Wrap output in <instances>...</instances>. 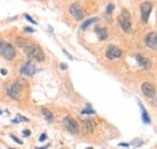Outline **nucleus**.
Wrapping results in <instances>:
<instances>
[{
    "label": "nucleus",
    "instance_id": "1",
    "mask_svg": "<svg viewBox=\"0 0 157 149\" xmlns=\"http://www.w3.org/2000/svg\"><path fill=\"white\" fill-rule=\"evenodd\" d=\"M23 50H24V52L28 57L35 59V61H38V62H41L45 59V53H44L42 49L36 44L27 43L25 46L23 47Z\"/></svg>",
    "mask_w": 157,
    "mask_h": 149
},
{
    "label": "nucleus",
    "instance_id": "2",
    "mask_svg": "<svg viewBox=\"0 0 157 149\" xmlns=\"http://www.w3.org/2000/svg\"><path fill=\"white\" fill-rule=\"evenodd\" d=\"M24 87V82L23 80L18 79V80H15L12 84H10L7 87H6V94L9 97H11L12 100H18L22 90Z\"/></svg>",
    "mask_w": 157,
    "mask_h": 149
},
{
    "label": "nucleus",
    "instance_id": "3",
    "mask_svg": "<svg viewBox=\"0 0 157 149\" xmlns=\"http://www.w3.org/2000/svg\"><path fill=\"white\" fill-rule=\"evenodd\" d=\"M16 55H17L16 49L10 43L0 40V56L3 58H5L6 61H12V59L16 57Z\"/></svg>",
    "mask_w": 157,
    "mask_h": 149
},
{
    "label": "nucleus",
    "instance_id": "4",
    "mask_svg": "<svg viewBox=\"0 0 157 149\" xmlns=\"http://www.w3.org/2000/svg\"><path fill=\"white\" fill-rule=\"evenodd\" d=\"M120 25L126 33H132V21H131V15L127 10H124L122 15L118 18Z\"/></svg>",
    "mask_w": 157,
    "mask_h": 149
},
{
    "label": "nucleus",
    "instance_id": "5",
    "mask_svg": "<svg viewBox=\"0 0 157 149\" xmlns=\"http://www.w3.org/2000/svg\"><path fill=\"white\" fill-rule=\"evenodd\" d=\"M69 12L70 15L76 19V21H81L85 16V10L83 7L80 5V3H74L70 7H69Z\"/></svg>",
    "mask_w": 157,
    "mask_h": 149
},
{
    "label": "nucleus",
    "instance_id": "6",
    "mask_svg": "<svg viewBox=\"0 0 157 149\" xmlns=\"http://www.w3.org/2000/svg\"><path fill=\"white\" fill-rule=\"evenodd\" d=\"M105 56L108 59L112 61V59H117L122 56V50L120 47H117L116 45H109L106 51H105Z\"/></svg>",
    "mask_w": 157,
    "mask_h": 149
},
{
    "label": "nucleus",
    "instance_id": "7",
    "mask_svg": "<svg viewBox=\"0 0 157 149\" xmlns=\"http://www.w3.org/2000/svg\"><path fill=\"white\" fill-rule=\"evenodd\" d=\"M63 124H64L67 130H69L70 132H73V133H77L79 132V124H77V121L75 120L74 118H71V116L64 118V119H63Z\"/></svg>",
    "mask_w": 157,
    "mask_h": 149
},
{
    "label": "nucleus",
    "instance_id": "8",
    "mask_svg": "<svg viewBox=\"0 0 157 149\" xmlns=\"http://www.w3.org/2000/svg\"><path fill=\"white\" fill-rule=\"evenodd\" d=\"M152 9H153V4H152L151 1H145V3H143V4L140 5L141 18H143L144 23H147V21H149V16H150Z\"/></svg>",
    "mask_w": 157,
    "mask_h": 149
},
{
    "label": "nucleus",
    "instance_id": "9",
    "mask_svg": "<svg viewBox=\"0 0 157 149\" xmlns=\"http://www.w3.org/2000/svg\"><path fill=\"white\" fill-rule=\"evenodd\" d=\"M21 74L25 75V76H31V75H34L35 72H36V67L31 63V62H25L22 68H21Z\"/></svg>",
    "mask_w": 157,
    "mask_h": 149
},
{
    "label": "nucleus",
    "instance_id": "10",
    "mask_svg": "<svg viewBox=\"0 0 157 149\" xmlns=\"http://www.w3.org/2000/svg\"><path fill=\"white\" fill-rule=\"evenodd\" d=\"M145 43H146V46L151 50H156L157 49V34L155 32H151L146 35L145 38Z\"/></svg>",
    "mask_w": 157,
    "mask_h": 149
},
{
    "label": "nucleus",
    "instance_id": "11",
    "mask_svg": "<svg viewBox=\"0 0 157 149\" xmlns=\"http://www.w3.org/2000/svg\"><path fill=\"white\" fill-rule=\"evenodd\" d=\"M141 91H143V94H144L146 97H149V98H152V97L155 96V94H156L155 87H153L150 82H144V84L141 85Z\"/></svg>",
    "mask_w": 157,
    "mask_h": 149
},
{
    "label": "nucleus",
    "instance_id": "12",
    "mask_svg": "<svg viewBox=\"0 0 157 149\" xmlns=\"http://www.w3.org/2000/svg\"><path fill=\"white\" fill-rule=\"evenodd\" d=\"M94 126L96 125H94L93 120H91V119H86V120L82 121V127L86 133H92L94 131Z\"/></svg>",
    "mask_w": 157,
    "mask_h": 149
},
{
    "label": "nucleus",
    "instance_id": "13",
    "mask_svg": "<svg viewBox=\"0 0 157 149\" xmlns=\"http://www.w3.org/2000/svg\"><path fill=\"white\" fill-rule=\"evenodd\" d=\"M135 59H137L138 64H139V66H141V67H144V68H149V67L151 66V61H150L149 58L144 57V56L137 55V56H135Z\"/></svg>",
    "mask_w": 157,
    "mask_h": 149
},
{
    "label": "nucleus",
    "instance_id": "14",
    "mask_svg": "<svg viewBox=\"0 0 157 149\" xmlns=\"http://www.w3.org/2000/svg\"><path fill=\"white\" fill-rule=\"evenodd\" d=\"M96 34L98 37L99 40H106L108 38V32L105 28H100V27H97L96 28Z\"/></svg>",
    "mask_w": 157,
    "mask_h": 149
},
{
    "label": "nucleus",
    "instance_id": "15",
    "mask_svg": "<svg viewBox=\"0 0 157 149\" xmlns=\"http://www.w3.org/2000/svg\"><path fill=\"white\" fill-rule=\"evenodd\" d=\"M139 104H140V108H141V119H143V121H144L145 124H151V118L149 116V114H147V112L145 110L144 106H143L141 103H139Z\"/></svg>",
    "mask_w": 157,
    "mask_h": 149
},
{
    "label": "nucleus",
    "instance_id": "16",
    "mask_svg": "<svg viewBox=\"0 0 157 149\" xmlns=\"http://www.w3.org/2000/svg\"><path fill=\"white\" fill-rule=\"evenodd\" d=\"M41 113H42V115L45 116V119H46V120L48 121V123H51L52 120H53V114L48 110V109H46V108H42L41 109Z\"/></svg>",
    "mask_w": 157,
    "mask_h": 149
},
{
    "label": "nucleus",
    "instance_id": "17",
    "mask_svg": "<svg viewBox=\"0 0 157 149\" xmlns=\"http://www.w3.org/2000/svg\"><path fill=\"white\" fill-rule=\"evenodd\" d=\"M94 22H98V18H97V17H94V18H89V19L85 21V22L82 23V25H81V29H86L88 25H91V24H92V23H94Z\"/></svg>",
    "mask_w": 157,
    "mask_h": 149
},
{
    "label": "nucleus",
    "instance_id": "18",
    "mask_svg": "<svg viewBox=\"0 0 157 149\" xmlns=\"http://www.w3.org/2000/svg\"><path fill=\"white\" fill-rule=\"evenodd\" d=\"M16 43H17V45H18V46H21V47L23 49L28 41H25V40H24V39H22V38H17V39H16Z\"/></svg>",
    "mask_w": 157,
    "mask_h": 149
},
{
    "label": "nucleus",
    "instance_id": "19",
    "mask_svg": "<svg viewBox=\"0 0 157 149\" xmlns=\"http://www.w3.org/2000/svg\"><path fill=\"white\" fill-rule=\"evenodd\" d=\"M114 10H115V5L114 4H109L108 6H106V15H111L112 12H114Z\"/></svg>",
    "mask_w": 157,
    "mask_h": 149
},
{
    "label": "nucleus",
    "instance_id": "20",
    "mask_svg": "<svg viewBox=\"0 0 157 149\" xmlns=\"http://www.w3.org/2000/svg\"><path fill=\"white\" fill-rule=\"evenodd\" d=\"M81 113L82 114H94V113H96V110H93V109H83Z\"/></svg>",
    "mask_w": 157,
    "mask_h": 149
},
{
    "label": "nucleus",
    "instance_id": "21",
    "mask_svg": "<svg viewBox=\"0 0 157 149\" xmlns=\"http://www.w3.org/2000/svg\"><path fill=\"white\" fill-rule=\"evenodd\" d=\"M24 17H25V19H28V21H29L30 23H35V24H36V21H34V19L31 18V17H30L29 15H24Z\"/></svg>",
    "mask_w": 157,
    "mask_h": 149
},
{
    "label": "nucleus",
    "instance_id": "22",
    "mask_svg": "<svg viewBox=\"0 0 157 149\" xmlns=\"http://www.w3.org/2000/svg\"><path fill=\"white\" fill-rule=\"evenodd\" d=\"M24 32H27V33H34L35 31H34L33 28H30V27H25L24 28Z\"/></svg>",
    "mask_w": 157,
    "mask_h": 149
},
{
    "label": "nucleus",
    "instance_id": "23",
    "mask_svg": "<svg viewBox=\"0 0 157 149\" xmlns=\"http://www.w3.org/2000/svg\"><path fill=\"white\" fill-rule=\"evenodd\" d=\"M46 139H47V135H46V133H42V135L40 136V138H39L40 142H44V141H46Z\"/></svg>",
    "mask_w": 157,
    "mask_h": 149
},
{
    "label": "nucleus",
    "instance_id": "24",
    "mask_svg": "<svg viewBox=\"0 0 157 149\" xmlns=\"http://www.w3.org/2000/svg\"><path fill=\"white\" fill-rule=\"evenodd\" d=\"M11 138H12V139H13L15 142H17V143H19V144H23V142H22L21 139H18L17 137H15V136H11Z\"/></svg>",
    "mask_w": 157,
    "mask_h": 149
},
{
    "label": "nucleus",
    "instance_id": "25",
    "mask_svg": "<svg viewBox=\"0 0 157 149\" xmlns=\"http://www.w3.org/2000/svg\"><path fill=\"white\" fill-rule=\"evenodd\" d=\"M23 135H24V136H30V131H29V130H25V131H23Z\"/></svg>",
    "mask_w": 157,
    "mask_h": 149
},
{
    "label": "nucleus",
    "instance_id": "26",
    "mask_svg": "<svg viewBox=\"0 0 157 149\" xmlns=\"http://www.w3.org/2000/svg\"><path fill=\"white\" fill-rule=\"evenodd\" d=\"M63 52H64V53H65V55L68 56V58H69V59H71V58H73V57H71V56H70V55H69V53H68V52H67L65 50H63Z\"/></svg>",
    "mask_w": 157,
    "mask_h": 149
},
{
    "label": "nucleus",
    "instance_id": "27",
    "mask_svg": "<svg viewBox=\"0 0 157 149\" xmlns=\"http://www.w3.org/2000/svg\"><path fill=\"white\" fill-rule=\"evenodd\" d=\"M118 145H120V147H128L129 144H127V143H120Z\"/></svg>",
    "mask_w": 157,
    "mask_h": 149
},
{
    "label": "nucleus",
    "instance_id": "28",
    "mask_svg": "<svg viewBox=\"0 0 157 149\" xmlns=\"http://www.w3.org/2000/svg\"><path fill=\"white\" fill-rule=\"evenodd\" d=\"M1 74H3V75H6V74H7V70H6V69H1Z\"/></svg>",
    "mask_w": 157,
    "mask_h": 149
},
{
    "label": "nucleus",
    "instance_id": "29",
    "mask_svg": "<svg viewBox=\"0 0 157 149\" xmlns=\"http://www.w3.org/2000/svg\"><path fill=\"white\" fill-rule=\"evenodd\" d=\"M60 68L62 69H67V64H60Z\"/></svg>",
    "mask_w": 157,
    "mask_h": 149
},
{
    "label": "nucleus",
    "instance_id": "30",
    "mask_svg": "<svg viewBox=\"0 0 157 149\" xmlns=\"http://www.w3.org/2000/svg\"><path fill=\"white\" fill-rule=\"evenodd\" d=\"M48 148V145L47 147H42V148H35V149H47Z\"/></svg>",
    "mask_w": 157,
    "mask_h": 149
},
{
    "label": "nucleus",
    "instance_id": "31",
    "mask_svg": "<svg viewBox=\"0 0 157 149\" xmlns=\"http://www.w3.org/2000/svg\"><path fill=\"white\" fill-rule=\"evenodd\" d=\"M86 149H93V148H86Z\"/></svg>",
    "mask_w": 157,
    "mask_h": 149
}]
</instances>
